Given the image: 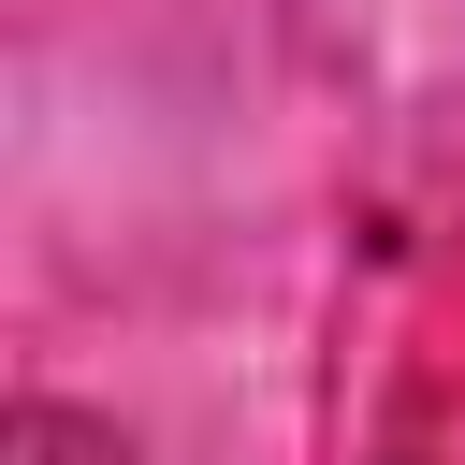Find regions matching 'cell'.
<instances>
[{
	"mask_svg": "<svg viewBox=\"0 0 465 465\" xmlns=\"http://www.w3.org/2000/svg\"><path fill=\"white\" fill-rule=\"evenodd\" d=\"M0 465H116V436H102V421H73V407H44V392H29V407H15V421H0Z\"/></svg>",
	"mask_w": 465,
	"mask_h": 465,
	"instance_id": "cell-1",
	"label": "cell"
}]
</instances>
